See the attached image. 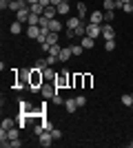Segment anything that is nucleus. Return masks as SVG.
<instances>
[{
	"instance_id": "nucleus-1",
	"label": "nucleus",
	"mask_w": 133,
	"mask_h": 148,
	"mask_svg": "<svg viewBox=\"0 0 133 148\" xmlns=\"http://www.w3.org/2000/svg\"><path fill=\"white\" fill-rule=\"evenodd\" d=\"M42 84H44V75H42V71L33 66V69H31V75H29V91L40 93V91H42Z\"/></svg>"
},
{
	"instance_id": "nucleus-2",
	"label": "nucleus",
	"mask_w": 133,
	"mask_h": 148,
	"mask_svg": "<svg viewBox=\"0 0 133 148\" xmlns=\"http://www.w3.org/2000/svg\"><path fill=\"white\" fill-rule=\"evenodd\" d=\"M29 16H31V5H27L25 9L16 11V20L18 22H29Z\"/></svg>"
},
{
	"instance_id": "nucleus-3",
	"label": "nucleus",
	"mask_w": 133,
	"mask_h": 148,
	"mask_svg": "<svg viewBox=\"0 0 133 148\" xmlns=\"http://www.w3.org/2000/svg\"><path fill=\"white\" fill-rule=\"evenodd\" d=\"M38 137H40V146H44V148H49L51 144H53V135H51V130H42Z\"/></svg>"
},
{
	"instance_id": "nucleus-4",
	"label": "nucleus",
	"mask_w": 133,
	"mask_h": 148,
	"mask_svg": "<svg viewBox=\"0 0 133 148\" xmlns=\"http://www.w3.org/2000/svg\"><path fill=\"white\" fill-rule=\"evenodd\" d=\"M87 36H91V38L102 36V25H93V22H89V25H87Z\"/></svg>"
},
{
	"instance_id": "nucleus-5",
	"label": "nucleus",
	"mask_w": 133,
	"mask_h": 148,
	"mask_svg": "<svg viewBox=\"0 0 133 148\" xmlns=\"http://www.w3.org/2000/svg\"><path fill=\"white\" fill-rule=\"evenodd\" d=\"M40 93H42V97H44V99H51V97L58 93V86H56V84H53V86H49V84H42V91H40Z\"/></svg>"
},
{
	"instance_id": "nucleus-6",
	"label": "nucleus",
	"mask_w": 133,
	"mask_h": 148,
	"mask_svg": "<svg viewBox=\"0 0 133 148\" xmlns=\"http://www.w3.org/2000/svg\"><path fill=\"white\" fill-rule=\"evenodd\" d=\"M71 77H73V75L62 73V75H58V77H56V82H53V84H56L58 88H62V86H67V84H71Z\"/></svg>"
},
{
	"instance_id": "nucleus-7",
	"label": "nucleus",
	"mask_w": 133,
	"mask_h": 148,
	"mask_svg": "<svg viewBox=\"0 0 133 148\" xmlns=\"http://www.w3.org/2000/svg\"><path fill=\"white\" fill-rule=\"evenodd\" d=\"M102 38H104V40H113L115 38V31H113L111 25H102Z\"/></svg>"
},
{
	"instance_id": "nucleus-8",
	"label": "nucleus",
	"mask_w": 133,
	"mask_h": 148,
	"mask_svg": "<svg viewBox=\"0 0 133 148\" xmlns=\"http://www.w3.org/2000/svg\"><path fill=\"white\" fill-rule=\"evenodd\" d=\"M89 22L102 25V22H104V13H102V11H93V13H91V18H89Z\"/></svg>"
},
{
	"instance_id": "nucleus-9",
	"label": "nucleus",
	"mask_w": 133,
	"mask_h": 148,
	"mask_svg": "<svg viewBox=\"0 0 133 148\" xmlns=\"http://www.w3.org/2000/svg\"><path fill=\"white\" fill-rule=\"evenodd\" d=\"M27 36L33 38V40H38V36H40V27H36V25H27Z\"/></svg>"
},
{
	"instance_id": "nucleus-10",
	"label": "nucleus",
	"mask_w": 133,
	"mask_h": 148,
	"mask_svg": "<svg viewBox=\"0 0 133 148\" xmlns=\"http://www.w3.org/2000/svg\"><path fill=\"white\" fill-rule=\"evenodd\" d=\"M42 75H44V82H56V77H58V75L53 73V69H51V66H47V69H44V71H42Z\"/></svg>"
},
{
	"instance_id": "nucleus-11",
	"label": "nucleus",
	"mask_w": 133,
	"mask_h": 148,
	"mask_svg": "<svg viewBox=\"0 0 133 148\" xmlns=\"http://www.w3.org/2000/svg\"><path fill=\"white\" fill-rule=\"evenodd\" d=\"M84 47V49H93L95 47V38H91V36H82V42H80Z\"/></svg>"
},
{
	"instance_id": "nucleus-12",
	"label": "nucleus",
	"mask_w": 133,
	"mask_h": 148,
	"mask_svg": "<svg viewBox=\"0 0 133 148\" xmlns=\"http://www.w3.org/2000/svg\"><path fill=\"white\" fill-rule=\"evenodd\" d=\"M73 56V53H71V47H62V51H60V62H69V58Z\"/></svg>"
},
{
	"instance_id": "nucleus-13",
	"label": "nucleus",
	"mask_w": 133,
	"mask_h": 148,
	"mask_svg": "<svg viewBox=\"0 0 133 148\" xmlns=\"http://www.w3.org/2000/svg\"><path fill=\"white\" fill-rule=\"evenodd\" d=\"M71 84L76 88H80V86H84V75H80V73H76L73 77H71Z\"/></svg>"
},
{
	"instance_id": "nucleus-14",
	"label": "nucleus",
	"mask_w": 133,
	"mask_h": 148,
	"mask_svg": "<svg viewBox=\"0 0 133 148\" xmlns=\"http://www.w3.org/2000/svg\"><path fill=\"white\" fill-rule=\"evenodd\" d=\"M69 0H64V2H60V5H58V13H60V16H67V13H69Z\"/></svg>"
},
{
	"instance_id": "nucleus-15",
	"label": "nucleus",
	"mask_w": 133,
	"mask_h": 148,
	"mask_svg": "<svg viewBox=\"0 0 133 148\" xmlns=\"http://www.w3.org/2000/svg\"><path fill=\"white\" fill-rule=\"evenodd\" d=\"M64 108H67V113H76V108H78L76 99H64Z\"/></svg>"
},
{
	"instance_id": "nucleus-16",
	"label": "nucleus",
	"mask_w": 133,
	"mask_h": 148,
	"mask_svg": "<svg viewBox=\"0 0 133 148\" xmlns=\"http://www.w3.org/2000/svg\"><path fill=\"white\" fill-rule=\"evenodd\" d=\"M49 29H51V31H56V33H60V29H62V25H60V20L51 18V20H49Z\"/></svg>"
},
{
	"instance_id": "nucleus-17",
	"label": "nucleus",
	"mask_w": 133,
	"mask_h": 148,
	"mask_svg": "<svg viewBox=\"0 0 133 148\" xmlns=\"http://www.w3.org/2000/svg\"><path fill=\"white\" fill-rule=\"evenodd\" d=\"M56 13H58V7L49 5V7H44V13H42V16H47V18H53Z\"/></svg>"
},
{
	"instance_id": "nucleus-18",
	"label": "nucleus",
	"mask_w": 133,
	"mask_h": 148,
	"mask_svg": "<svg viewBox=\"0 0 133 148\" xmlns=\"http://www.w3.org/2000/svg\"><path fill=\"white\" fill-rule=\"evenodd\" d=\"M9 31H11L13 36H18V33H22V22H18V20H16V22H13V25L9 27Z\"/></svg>"
},
{
	"instance_id": "nucleus-19",
	"label": "nucleus",
	"mask_w": 133,
	"mask_h": 148,
	"mask_svg": "<svg viewBox=\"0 0 133 148\" xmlns=\"http://www.w3.org/2000/svg\"><path fill=\"white\" fill-rule=\"evenodd\" d=\"M33 66H36V69H40V71H44V69L49 66V62H47V58H38V60H36V64H33Z\"/></svg>"
},
{
	"instance_id": "nucleus-20",
	"label": "nucleus",
	"mask_w": 133,
	"mask_h": 148,
	"mask_svg": "<svg viewBox=\"0 0 133 148\" xmlns=\"http://www.w3.org/2000/svg\"><path fill=\"white\" fill-rule=\"evenodd\" d=\"M40 18H42L40 13H31V16H29V22H27V25H36V27H40Z\"/></svg>"
},
{
	"instance_id": "nucleus-21",
	"label": "nucleus",
	"mask_w": 133,
	"mask_h": 148,
	"mask_svg": "<svg viewBox=\"0 0 133 148\" xmlns=\"http://www.w3.org/2000/svg\"><path fill=\"white\" fill-rule=\"evenodd\" d=\"M80 27V18H69L67 20V29H78Z\"/></svg>"
},
{
	"instance_id": "nucleus-22",
	"label": "nucleus",
	"mask_w": 133,
	"mask_h": 148,
	"mask_svg": "<svg viewBox=\"0 0 133 148\" xmlns=\"http://www.w3.org/2000/svg\"><path fill=\"white\" fill-rule=\"evenodd\" d=\"M16 124H18V128H25L27 126V113H20V117L16 119Z\"/></svg>"
},
{
	"instance_id": "nucleus-23",
	"label": "nucleus",
	"mask_w": 133,
	"mask_h": 148,
	"mask_svg": "<svg viewBox=\"0 0 133 148\" xmlns=\"http://www.w3.org/2000/svg\"><path fill=\"white\" fill-rule=\"evenodd\" d=\"M7 135H9V139H18V137H20V133H18V126L9 128V130H7Z\"/></svg>"
},
{
	"instance_id": "nucleus-24",
	"label": "nucleus",
	"mask_w": 133,
	"mask_h": 148,
	"mask_svg": "<svg viewBox=\"0 0 133 148\" xmlns=\"http://www.w3.org/2000/svg\"><path fill=\"white\" fill-rule=\"evenodd\" d=\"M82 51H84L82 44H71V53H73V56H80Z\"/></svg>"
},
{
	"instance_id": "nucleus-25",
	"label": "nucleus",
	"mask_w": 133,
	"mask_h": 148,
	"mask_svg": "<svg viewBox=\"0 0 133 148\" xmlns=\"http://www.w3.org/2000/svg\"><path fill=\"white\" fill-rule=\"evenodd\" d=\"M31 13H40V16H42V13H44V7L40 5V2H36V5H31Z\"/></svg>"
},
{
	"instance_id": "nucleus-26",
	"label": "nucleus",
	"mask_w": 133,
	"mask_h": 148,
	"mask_svg": "<svg viewBox=\"0 0 133 148\" xmlns=\"http://www.w3.org/2000/svg\"><path fill=\"white\" fill-rule=\"evenodd\" d=\"M78 16H80V18L87 16V5H84V2H78Z\"/></svg>"
},
{
	"instance_id": "nucleus-27",
	"label": "nucleus",
	"mask_w": 133,
	"mask_h": 148,
	"mask_svg": "<svg viewBox=\"0 0 133 148\" xmlns=\"http://www.w3.org/2000/svg\"><path fill=\"white\" fill-rule=\"evenodd\" d=\"M29 102H25V99H20V113H31V108H29Z\"/></svg>"
},
{
	"instance_id": "nucleus-28",
	"label": "nucleus",
	"mask_w": 133,
	"mask_h": 148,
	"mask_svg": "<svg viewBox=\"0 0 133 148\" xmlns=\"http://www.w3.org/2000/svg\"><path fill=\"white\" fill-rule=\"evenodd\" d=\"M13 126H18V124L13 122V119H2V128H5V130H9V128H13Z\"/></svg>"
},
{
	"instance_id": "nucleus-29",
	"label": "nucleus",
	"mask_w": 133,
	"mask_h": 148,
	"mask_svg": "<svg viewBox=\"0 0 133 148\" xmlns=\"http://www.w3.org/2000/svg\"><path fill=\"white\" fill-rule=\"evenodd\" d=\"M60 51H62V47H58V44H51L49 56H60Z\"/></svg>"
},
{
	"instance_id": "nucleus-30",
	"label": "nucleus",
	"mask_w": 133,
	"mask_h": 148,
	"mask_svg": "<svg viewBox=\"0 0 133 148\" xmlns=\"http://www.w3.org/2000/svg\"><path fill=\"white\" fill-rule=\"evenodd\" d=\"M91 84H93V75H84V86L82 88H91Z\"/></svg>"
},
{
	"instance_id": "nucleus-31",
	"label": "nucleus",
	"mask_w": 133,
	"mask_h": 148,
	"mask_svg": "<svg viewBox=\"0 0 133 148\" xmlns=\"http://www.w3.org/2000/svg\"><path fill=\"white\" fill-rule=\"evenodd\" d=\"M47 42H49V44H58V33H56V31H51V33H49Z\"/></svg>"
},
{
	"instance_id": "nucleus-32",
	"label": "nucleus",
	"mask_w": 133,
	"mask_h": 148,
	"mask_svg": "<svg viewBox=\"0 0 133 148\" xmlns=\"http://www.w3.org/2000/svg\"><path fill=\"white\" fill-rule=\"evenodd\" d=\"M122 104H124V106H131L133 104V95H122Z\"/></svg>"
},
{
	"instance_id": "nucleus-33",
	"label": "nucleus",
	"mask_w": 133,
	"mask_h": 148,
	"mask_svg": "<svg viewBox=\"0 0 133 148\" xmlns=\"http://www.w3.org/2000/svg\"><path fill=\"white\" fill-rule=\"evenodd\" d=\"M51 102H53V104H56V106H60V104H64V99H62V97H60V95H58V93H56V95H53V97H51Z\"/></svg>"
},
{
	"instance_id": "nucleus-34",
	"label": "nucleus",
	"mask_w": 133,
	"mask_h": 148,
	"mask_svg": "<svg viewBox=\"0 0 133 148\" xmlns=\"http://www.w3.org/2000/svg\"><path fill=\"white\" fill-rule=\"evenodd\" d=\"M104 49H107L109 53H111V51L115 49V40H107V44H104Z\"/></svg>"
},
{
	"instance_id": "nucleus-35",
	"label": "nucleus",
	"mask_w": 133,
	"mask_h": 148,
	"mask_svg": "<svg viewBox=\"0 0 133 148\" xmlns=\"http://www.w3.org/2000/svg\"><path fill=\"white\" fill-rule=\"evenodd\" d=\"M76 104H78V108L84 106V104H87V97H84V95H78V97H76Z\"/></svg>"
},
{
	"instance_id": "nucleus-36",
	"label": "nucleus",
	"mask_w": 133,
	"mask_h": 148,
	"mask_svg": "<svg viewBox=\"0 0 133 148\" xmlns=\"http://www.w3.org/2000/svg\"><path fill=\"white\" fill-rule=\"evenodd\" d=\"M47 62H49V66H53L56 62H60V58L58 56H47Z\"/></svg>"
},
{
	"instance_id": "nucleus-37",
	"label": "nucleus",
	"mask_w": 133,
	"mask_h": 148,
	"mask_svg": "<svg viewBox=\"0 0 133 148\" xmlns=\"http://www.w3.org/2000/svg\"><path fill=\"white\" fill-rule=\"evenodd\" d=\"M111 20H113V11H104V22L111 25Z\"/></svg>"
},
{
	"instance_id": "nucleus-38",
	"label": "nucleus",
	"mask_w": 133,
	"mask_h": 148,
	"mask_svg": "<svg viewBox=\"0 0 133 148\" xmlns=\"http://www.w3.org/2000/svg\"><path fill=\"white\" fill-rule=\"evenodd\" d=\"M11 7V0H0V9L5 11V9H9Z\"/></svg>"
},
{
	"instance_id": "nucleus-39",
	"label": "nucleus",
	"mask_w": 133,
	"mask_h": 148,
	"mask_svg": "<svg viewBox=\"0 0 133 148\" xmlns=\"http://www.w3.org/2000/svg\"><path fill=\"white\" fill-rule=\"evenodd\" d=\"M51 135H53V139H60V137H62V133H60L58 128H51Z\"/></svg>"
},
{
	"instance_id": "nucleus-40",
	"label": "nucleus",
	"mask_w": 133,
	"mask_h": 148,
	"mask_svg": "<svg viewBox=\"0 0 133 148\" xmlns=\"http://www.w3.org/2000/svg\"><path fill=\"white\" fill-rule=\"evenodd\" d=\"M122 9H124L127 13H131V11H133V2H127V5H122Z\"/></svg>"
},
{
	"instance_id": "nucleus-41",
	"label": "nucleus",
	"mask_w": 133,
	"mask_h": 148,
	"mask_svg": "<svg viewBox=\"0 0 133 148\" xmlns=\"http://www.w3.org/2000/svg\"><path fill=\"white\" fill-rule=\"evenodd\" d=\"M42 128H44V130H51V128H53V126H51V122H47V119H42Z\"/></svg>"
},
{
	"instance_id": "nucleus-42",
	"label": "nucleus",
	"mask_w": 133,
	"mask_h": 148,
	"mask_svg": "<svg viewBox=\"0 0 133 148\" xmlns=\"http://www.w3.org/2000/svg\"><path fill=\"white\" fill-rule=\"evenodd\" d=\"M40 49H42V51H49L51 44H49V42H42V44H40Z\"/></svg>"
},
{
	"instance_id": "nucleus-43",
	"label": "nucleus",
	"mask_w": 133,
	"mask_h": 148,
	"mask_svg": "<svg viewBox=\"0 0 133 148\" xmlns=\"http://www.w3.org/2000/svg\"><path fill=\"white\" fill-rule=\"evenodd\" d=\"M11 148H20V142H18V139H11Z\"/></svg>"
},
{
	"instance_id": "nucleus-44",
	"label": "nucleus",
	"mask_w": 133,
	"mask_h": 148,
	"mask_svg": "<svg viewBox=\"0 0 133 148\" xmlns=\"http://www.w3.org/2000/svg\"><path fill=\"white\" fill-rule=\"evenodd\" d=\"M60 2H64V0H51V5H53V7H58Z\"/></svg>"
},
{
	"instance_id": "nucleus-45",
	"label": "nucleus",
	"mask_w": 133,
	"mask_h": 148,
	"mask_svg": "<svg viewBox=\"0 0 133 148\" xmlns=\"http://www.w3.org/2000/svg\"><path fill=\"white\" fill-rule=\"evenodd\" d=\"M27 2H29V5H36V2H40V0H27Z\"/></svg>"
},
{
	"instance_id": "nucleus-46",
	"label": "nucleus",
	"mask_w": 133,
	"mask_h": 148,
	"mask_svg": "<svg viewBox=\"0 0 133 148\" xmlns=\"http://www.w3.org/2000/svg\"><path fill=\"white\" fill-rule=\"evenodd\" d=\"M120 2H122V5H127V2H133V0H120Z\"/></svg>"
},
{
	"instance_id": "nucleus-47",
	"label": "nucleus",
	"mask_w": 133,
	"mask_h": 148,
	"mask_svg": "<svg viewBox=\"0 0 133 148\" xmlns=\"http://www.w3.org/2000/svg\"><path fill=\"white\" fill-rule=\"evenodd\" d=\"M131 111H133V104H131Z\"/></svg>"
},
{
	"instance_id": "nucleus-48",
	"label": "nucleus",
	"mask_w": 133,
	"mask_h": 148,
	"mask_svg": "<svg viewBox=\"0 0 133 148\" xmlns=\"http://www.w3.org/2000/svg\"><path fill=\"white\" fill-rule=\"evenodd\" d=\"M131 146H133V142H131Z\"/></svg>"
},
{
	"instance_id": "nucleus-49",
	"label": "nucleus",
	"mask_w": 133,
	"mask_h": 148,
	"mask_svg": "<svg viewBox=\"0 0 133 148\" xmlns=\"http://www.w3.org/2000/svg\"><path fill=\"white\" fill-rule=\"evenodd\" d=\"M131 95H133V93H131Z\"/></svg>"
}]
</instances>
